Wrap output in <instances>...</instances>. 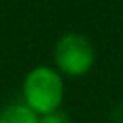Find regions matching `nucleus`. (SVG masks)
Listing matches in <instances>:
<instances>
[{
    "label": "nucleus",
    "mask_w": 123,
    "mask_h": 123,
    "mask_svg": "<svg viewBox=\"0 0 123 123\" xmlns=\"http://www.w3.org/2000/svg\"><path fill=\"white\" fill-rule=\"evenodd\" d=\"M37 123H71L69 117L63 113V111H50V113H44V115H38Z\"/></svg>",
    "instance_id": "4"
},
{
    "label": "nucleus",
    "mask_w": 123,
    "mask_h": 123,
    "mask_svg": "<svg viewBox=\"0 0 123 123\" xmlns=\"http://www.w3.org/2000/svg\"><path fill=\"white\" fill-rule=\"evenodd\" d=\"M38 115L23 102H12L0 110V123H37Z\"/></svg>",
    "instance_id": "3"
},
{
    "label": "nucleus",
    "mask_w": 123,
    "mask_h": 123,
    "mask_svg": "<svg viewBox=\"0 0 123 123\" xmlns=\"http://www.w3.org/2000/svg\"><path fill=\"white\" fill-rule=\"evenodd\" d=\"M63 100L62 73L48 65L33 67L23 81V104L37 115L58 111Z\"/></svg>",
    "instance_id": "1"
},
{
    "label": "nucleus",
    "mask_w": 123,
    "mask_h": 123,
    "mask_svg": "<svg viewBox=\"0 0 123 123\" xmlns=\"http://www.w3.org/2000/svg\"><path fill=\"white\" fill-rule=\"evenodd\" d=\"M54 62L58 69L69 77L85 75L94 63V46L85 35L65 33L54 46Z\"/></svg>",
    "instance_id": "2"
}]
</instances>
